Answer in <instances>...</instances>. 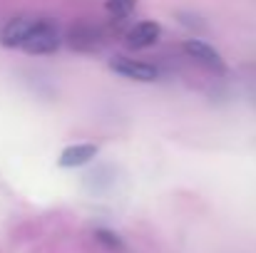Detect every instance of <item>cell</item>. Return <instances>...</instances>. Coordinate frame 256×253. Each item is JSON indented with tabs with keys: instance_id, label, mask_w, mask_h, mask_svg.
Wrapping results in <instances>:
<instances>
[{
	"instance_id": "1",
	"label": "cell",
	"mask_w": 256,
	"mask_h": 253,
	"mask_svg": "<svg viewBox=\"0 0 256 253\" xmlns=\"http://www.w3.org/2000/svg\"><path fill=\"white\" fill-rule=\"evenodd\" d=\"M62 47V30L52 17H35L20 50L28 55H52Z\"/></svg>"
},
{
	"instance_id": "2",
	"label": "cell",
	"mask_w": 256,
	"mask_h": 253,
	"mask_svg": "<svg viewBox=\"0 0 256 253\" xmlns=\"http://www.w3.org/2000/svg\"><path fill=\"white\" fill-rule=\"evenodd\" d=\"M62 42H65L72 52L92 55V52H97V50L104 45V35H102V30H100L94 22L78 20L75 25L68 27V32L62 35Z\"/></svg>"
},
{
	"instance_id": "3",
	"label": "cell",
	"mask_w": 256,
	"mask_h": 253,
	"mask_svg": "<svg viewBox=\"0 0 256 253\" xmlns=\"http://www.w3.org/2000/svg\"><path fill=\"white\" fill-rule=\"evenodd\" d=\"M182 50H184V55H186L189 60H194V62L202 65L204 70H209V72H214V75H226V62H224V57H222L209 42L192 37V40H184Z\"/></svg>"
},
{
	"instance_id": "4",
	"label": "cell",
	"mask_w": 256,
	"mask_h": 253,
	"mask_svg": "<svg viewBox=\"0 0 256 253\" xmlns=\"http://www.w3.org/2000/svg\"><path fill=\"white\" fill-rule=\"evenodd\" d=\"M110 70L124 80H134V82H157L162 77V70L152 62H140V60H130V57H117L110 62Z\"/></svg>"
},
{
	"instance_id": "5",
	"label": "cell",
	"mask_w": 256,
	"mask_h": 253,
	"mask_svg": "<svg viewBox=\"0 0 256 253\" xmlns=\"http://www.w3.org/2000/svg\"><path fill=\"white\" fill-rule=\"evenodd\" d=\"M35 17L28 15V12H20V15H12L2 27H0V45L8 47V50H15V47H22L30 27H32Z\"/></svg>"
},
{
	"instance_id": "6",
	"label": "cell",
	"mask_w": 256,
	"mask_h": 253,
	"mask_svg": "<svg viewBox=\"0 0 256 253\" xmlns=\"http://www.w3.org/2000/svg\"><path fill=\"white\" fill-rule=\"evenodd\" d=\"M100 154V147L92 142H80V144H70L60 152L58 157V167L60 169H78L90 164L94 157Z\"/></svg>"
},
{
	"instance_id": "7",
	"label": "cell",
	"mask_w": 256,
	"mask_h": 253,
	"mask_svg": "<svg viewBox=\"0 0 256 253\" xmlns=\"http://www.w3.org/2000/svg\"><path fill=\"white\" fill-rule=\"evenodd\" d=\"M160 37H162V27H160V22H154V20L137 22V25L130 27L127 35H124V40H127V45H130L132 50H147V47L157 45Z\"/></svg>"
},
{
	"instance_id": "8",
	"label": "cell",
	"mask_w": 256,
	"mask_h": 253,
	"mask_svg": "<svg viewBox=\"0 0 256 253\" xmlns=\"http://www.w3.org/2000/svg\"><path fill=\"white\" fill-rule=\"evenodd\" d=\"M94 241L102 249H107V251H112V253H127V244L122 241V236L114 234V231H110V229H97L94 231Z\"/></svg>"
},
{
	"instance_id": "9",
	"label": "cell",
	"mask_w": 256,
	"mask_h": 253,
	"mask_svg": "<svg viewBox=\"0 0 256 253\" xmlns=\"http://www.w3.org/2000/svg\"><path fill=\"white\" fill-rule=\"evenodd\" d=\"M137 0H104V10L110 17H127L132 10H134Z\"/></svg>"
}]
</instances>
